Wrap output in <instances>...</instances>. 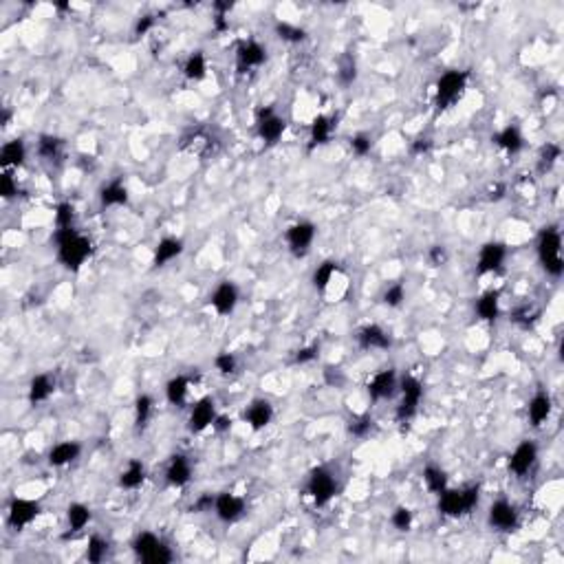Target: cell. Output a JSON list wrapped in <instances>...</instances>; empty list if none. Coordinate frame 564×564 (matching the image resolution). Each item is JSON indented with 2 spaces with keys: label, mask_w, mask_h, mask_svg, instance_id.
Returning a JSON list of instances; mask_svg holds the SVG:
<instances>
[{
  "label": "cell",
  "mask_w": 564,
  "mask_h": 564,
  "mask_svg": "<svg viewBox=\"0 0 564 564\" xmlns=\"http://www.w3.org/2000/svg\"><path fill=\"white\" fill-rule=\"evenodd\" d=\"M56 245H58V260L62 267L71 269V271H79V267L84 264L91 254H93V243L82 236L75 227L69 229H56Z\"/></svg>",
  "instance_id": "cell-1"
},
{
  "label": "cell",
  "mask_w": 564,
  "mask_h": 564,
  "mask_svg": "<svg viewBox=\"0 0 564 564\" xmlns=\"http://www.w3.org/2000/svg\"><path fill=\"white\" fill-rule=\"evenodd\" d=\"M480 489L478 485H470L463 489H443L439 494V511L447 518H461L472 513L478 505Z\"/></svg>",
  "instance_id": "cell-2"
},
{
  "label": "cell",
  "mask_w": 564,
  "mask_h": 564,
  "mask_svg": "<svg viewBox=\"0 0 564 564\" xmlns=\"http://www.w3.org/2000/svg\"><path fill=\"white\" fill-rule=\"evenodd\" d=\"M538 258L542 269L553 276L560 278L564 271V260H562V236L556 227H544L538 236Z\"/></svg>",
  "instance_id": "cell-3"
},
{
  "label": "cell",
  "mask_w": 564,
  "mask_h": 564,
  "mask_svg": "<svg viewBox=\"0 0 564 564\" xmlns=\"http://www.w3.org/2000/svg\"><path fill=\"white\" fill-rule=\"evenodd\" d=\"M468 71H447L439 77L435 86V104L439 110H445L459 102L468 89Z\"/></svg>",
  "instance_id": "cell-4"
},
{
  "label": "cell",
  "mask_w": 564,
  "mask_h": 564,
  "mask_svg": "<svg viewBox=\"0 0 564 564\" xmlns=\"http://www.w3.org/2000/svg\"><path fill=\"white\" fill-rule=\"evenodd\" d=\"M132 549H135L137 558L148 564H168L174 560V553L170 551V546H165L163 540H159L155 534L143 532L132 542Z\"/></svg>",
  "instance_id": "cell-5"
},
{
  "label": "cell",
  "mask_w": 564,
  "mask_h": 564,
  "mask_svg": "<svg viewBox=\"0 0 564 564\" xmlns=\"http://www.w3.org/2000/svg\"><path fill=\"white\" fill-rule=\"evenodd\" d=\"M307 492L311 494V499L315 507H324L335 499L338 494V480L326 468H315L309 474L307 480Z\"/></svg>",
  "instance_id": "cell-6"
},
{
  "label": "cell",
  "mask_w": 564,
  "mask_h": 564,
  "mask_svg": "<svg viewBox=\"0 0 564 564\" xmlns=\"http://www.w3.org/2000/svg\"><path fill=\"white\" fill-rule=\"evenodd\" d=\"M399 388H402V404H399V408H397V419H399L402 423H408L419 410L421 397H423V386L417 377H404Z\"/></svg>",
  "instance_id": "cell-7"
},
{
  "label": "cell",
  "mask_w": 564,
  "mask_h": 564,
  "mask_svg": "<svg viewBox=\"0 0 564 564\" xmlns=\"http://www.w3.org/2000/svg\"><path fill=\"white\" fill-rule=\"evenodd\" d=\"M256 130L258 137L267 143H276L282 139L287 130V120L280 117V115L274 110V106H264L256 113Z\"/></svg>",
  "instance_id": "cell-8"
},
{
  "label": "cell",
  "mask_w": 564,
  "mask_h": 564,
  "mask_svg": "<svg viewBox=\"0 0 564 564\" xmlns=\"http://www.w3.org/2000/svg\"><path fill=\"white\" fill-rule=\"evenodd\" d=\"M315 241V225L309 221H300L287 229V245L295 258H305Z\"/></svg>",
  "instance_id": "cell-9"
},
{
  "label": "cell",
  "mask_w": 564,
  "mask_h": 564,
  "mask_svg": "<svg viewBox=\"0 0 564 564\" xmlns=\"http://www.w3.org/2000/svg\"><path fill=\"white\" fill-rule=\"evenodd\" d=\"M40 503L36 501H29V499H13L9 503V509H7V520L13 529H25L29 527L33 520L40 516Z\"/></svg>",
  "instance_id": "cell-10"
},
{
  "label": "cell",
  "mask_w": 564,
  "mask_h": 564,
  "mask_svg": "<svg viewBox=\"0 0 564 564\" xmlns=\"http://www.w3.org/2000/svg\"><path fill=\"white\" fill-rule=\"evenodd\" d=\"M507 258V247L499 241L485 243L478 252V274H494L503 267V262Z\"/></svg>",
  "instance_id": "cell-11"
},
{
  "label": "cell",
  "mask_w": 564,
  "mask_h": 564,
  "mask_svg": "<svg viewBox=\"0 0 564 564\" xmlns=\"http://www.w3.org/2000/svg\"><path fill=\"white\" fill-rule=\"evenodd\" d=\"M538 461V445L534 441H523L509 456V472L525 476Z\"/></svg>",
  "instance_id": "cell-12"
},
{
  "label": "cell",
  "mask_w": 564,
  "mask_h": 564,
  "mask_svg": "<svg viewBox=\"0 0 564 564\" xmlns=\"http://www.w3.org/2000/svg\"><path fill=\"white\" fill-rule=\"evenodd\" d=\"M214 513L219 516V520L231 525V523H236L243 518V513H245V501L241 499V496H234V494H219L217 496V501H214Z\"/></svg>",
  "instance_id": "cell-13"
},
{
  "label": "cell",
  "mask_w": 564,
  "mask_h": 564,
  "mask_svg": "<svg viewBox=\"0 0 564 564\" xmlns=\"http://www.w3.org/2000/svg\"><path fill=\"white\" fill-rule=\"evenodd\" d=\"M489 525L499 532H513L518 527V511L509 501H496L489 507Z\"/></svg>",
  "instance_id": "cell-14"
},
{
  "label": "cell",
  "mask_w": 564,
  "mask_h": 564,
  "mask_svg": "<svg viewBox=\"0 0 564 564\" xmlns=\"http://www.w3.org/2000/svg\"><path fill=\"white\" fill-rule=\"evenodd\" d=\"M210 302H212L214 311H217L219 315H231L236 311V305H238L236 285H234V282H229V280H223L221 285L214 289Z\"/></svg>",
  "instance_id": "cell-15"
},
{
  "label": "cell",
  "mask_w": 564,
  "mask_h": 564,
  "mask_svg": "<svg viewBox=\"0 0 564 564\" xmlns=\"http://www.w3.org/2000/svg\"><path fill=\"white\" fill-rule=\"evenodd\" d=\"M214 419H217V406H214L212 397H203V399H198L192 406L188 428L192 432H203V430H207L214 423Z\"/></svg>",
  "instance_id": "cell-16"
},
{
  "label": "cell",
  "mask_w": 564,
  "mask_h": 564,
  "mask_svg": "<svg viewBox=\"0 0 564 564\" xmlns=\"http://www.w3.org/2000/svg\"><path fill=\"white\" fill-rule=\"evenodd\" d=\"M399 388V381H397V373L392 368L379 371L377 375H373V379L368 381V395L373 402H381V399H390V397Z\"/></svg>",
  "instance_id": "cell-17"
},
{
  "label": "cell",
  "mask_w": 564,
  "mask_h": 564,
  "mask_svg": "<svg viewBox=\"0 0 564 564\" xmlns=\"http://www.w3.org/2000/svg\"><path fill=\"white\" fill-rule=\"evenodd\" d=\"M264 60H267V51H264V46L256 40H245L236 49V62L241 71L256 69V66L264 64Z\"/></svg>",
  "instance_id": "cell-18"
},
{
  "label": "cell",
  "mask_w": 564,
  "mask_h": 564,
  "mask_svg": "<svg viewBox=\"0 0 564 564\" xmlns=\"http://www.w3.org/2000/svg\"><path fill=\"white\" fill-rule=\"evenodd\" d=\"M357 342L364 351H386L390 348V338L381 326L377 324H366L357 331Z\"/></svg>",
  "instance_id": "cell-19"
},
{
  "label": "cell",
  "mask_w": 564,
  "mask_h": 564,
  "mask_svg": "<svg viewBox=\"0 0 564 564\" xmlns=\"http://www.w3.org/2000/svg\"><path fill=\"white\" fill-rule=\"evenodd\" d=\"M192 478V466L184 454H174L168 463V470H165V480L172 487H186Z\"/></svg>",
  "instance_id": "cell-20"
},
{
  "label": "cell",
  "mask_w": 564,
  "mask_h": 564,
  "mask_svg": "<svg viewBox=\"0 0 564 564\" xmlns=\"http://www.w3.org/2000/svg\"><path fill=\"white\" fill-rule=\"evenodd\" d=\"M271 419H274V406L267 399H256L245 412V421L250 423L254 432L267 428L271 423Z\"/></svg>",
  "instance_id": "cell-21"
},
{
  "label": "cell",
  "mask_w": 564,
  "mask_h": 564,
  "mask_svg": "<svg viewBox=\"0 0 564 564\" xmlns=\"http://www.w3.org/2000/svg\"><path fill=\"white\" fill-rule=\"evenodd\" d=\"M181 254H184V241L174 238V236H165L155 247L153 264H155V267H165V264L172 262L174 258H179Z\"/></svg>",
  "instance_id": "cell-22"
},
{
  "label": "cell",
  "mask_w": 564,
  "mask_h": 564,
  "mask_svg": "<svg viewBox=\"0 0 564 564\" xmlns=\"http://www.w3.org/2000/svg\"><path fill=\"white\" fill-rule=\"evenodd\" d=\"M82 454V445L77 441H62L58 445L51 447V452H49V466L53 468H64L73 463L75 459H79Z\"/></svg>",
  "instance_id": "cell-23"
},
{
  "label": "cell",
  "mask_w": 564,
  "mask_h": 564,
  "mask_svg": "<svg viewBox=\"0 0 564 564\" xmlns=\"http://www.w3.org/2000/svg\"><path fill=\"white\" fill-rule=\"evenodd\" d=\"M25 159H27V146L23 139H11L0 150V165H3L5 172H9L11 168H20Z\"/></svg>",
  "instance_id": "cell-24"
},
{
  "label": "cell",
  "mask_w": 564,
  "mask_h": 564,
  "mask_svg": "<svg viewBox=\"0 0 564 564\" xmlns=\"http://www.w3.org/2000/svg\"><path fill=\"white\" fill-rule=\"evenodd\" d=\"M476 313L480 320L494 322L501 315V291L489 289L476 300Z\"/></svg>",
  "instance_id": "cell-25"
},
{
  "label": "cell",
  "mask_w": 564,
  "mask_h": 564,
  "mask_svg": "<svg viewBox=\"0 0 564 564\" xmlns=\"http://www.w3.org/2000/svg\"><path fill=\"white\" fill-rule=\"evenodd\" d=\"M53 390H56L53 379L44 373H40L29 381V402L33 406L44 404V402H49V397L53 395Z\"/></svg>",
  "instance_id": "cell-26"
},
{
  "label": "cell",
  "mask_w": 564,
  "mask_h": 564,
  "mask_svg": "<svg viewBox=\"0 0 564 564\" xmlns=\"http://www.w3.org/2000/svg\"><path fill=\"white\" fill-rule=\"evenodd\" d=\"M335 120L333 117H326V115H318L313 122H311V143L309 148H318V146H324L328 143L331 135H333V128H335Z\"/></svg>",
  "instance_id": "cell-27"
},
{
  "label": "cell",
  "mask_w": 564,
  "mask_h": 564,
  "mask_svg": "<svg viewBox=\"0 0 564 564\" xmlns=\"http://www.w3.org/2000/svg\"><path fill=\"white\" fill-rule=\"evenodd\" d=\"M494 141H496V146H501L503 150H507L511 155L520 153L523 146H525V137H523V132H520L518 126H507L501 132H496Z\"/></svg>",
  "instance_id": "cell-28"
},
{
  "label": "cell",
  "mask_w": 564,
  "mask_h": 564,
  "mask_svg": "<svg viewBox=\"0 0 564 564\" xmlns=\"http://www.w3.org/2000/svg\"><path fill=\"white\" fill-rule=\"evenodd\" d=\"M527 412H529V421H532V425L540 428L551 414V397L544 395V392L534 395V399L527 406Z\"/></svg>",
  "instance_id": "cell-29"
},
{
  "label": "cell",
  "mask_w": 564,
  "mask_h": 564,
  "mask_svg": "<svg viewBox=\"0 0 564 564\" xmlns=\"http://www.w3.org/2000/svg\"><path fill=\"white\" fill-rule=\"evenodd\" d=\"M99 203L104 207H115V205H126L128 203V188L122 181H110L102 190H99Z\"/></svg>",
  "instance_id": "cell-30"
},
{
  "label": "cell",
  "mask_w": 564,
  "mask_h": 564,
  "mask_svg": "<svg viewBox=\"0 0 564 564\" xmlns=\"http://www.w3.org/2000/svg\"><path fill=\"white\" fill-rule=\"evenodd\" d=\"M188 395H190V379L184 375H177L165 384V397H168L172 406H184L188 402Z\"/></svg>",
  "instance_id": "cell-31"
},
{
  "label": "cell",
  "mask_w": 564,
  "mask_h": 564,
  "mask_svg": "<svg viewBox=\"0 0 564 564\" xmlns=\"http://www.w3.org/2000/svg\"><path fill=\"white\" fill-rule=\"evenodd\" d=\"M146 480V468L141 461H130L128 468L120 474V487L124 489H137Z\"/></svg>",
  "instance_id": "cell-32"
},
{
  "label": "cell",
  "mask_w": 564,
  "mask_h": 564,
  "mask_svg": "<svg viewBox=\"0 0 564 564\" xmlns=\"http://www.w3.org/2000/svg\"><path fill=\"white\" fill-rule=\"evenodd\" d=\"M66 520H69V529L73 534L82 532L91 523V509L84 503H71L66 509Z\"/></svg>",
  "instance_id": "cell-33"
},
{
  "label": "cell",
  "mask_w": 564,
  "mask_h": 564,
  "mask_svg": "<svg viewBox=\"0 0 564 564\" xmlns=\"http://www.w3.org/2000/svg\"><path fill=\"white\" fill-rule=\"evenodd\" d=\"M184 75L190 82H201V79H205V75H207V60H205L203 51H194L186 60V64H184Z\"/></svg>",
  "instance_id": "cell-34"
},
{
  "label": "cell",
  "mask_w": 564,
  "mask_h": 564,
  "mask_svg": "<svg viewBox=\"0 0 564 564\" xmlns=\"http://www.w3.org/2000/svg\"><path fill=\"white\" fill-rule=\"evenodd\" d=\"M423 483H425L428 492L439 496L443 489H447V474H445V470H441L437 466H428L423 470Z\"/></svg>",
  "instance_id": "cell-35"
},
{
  "label": "cell",
  "mask_w": 564,
  "mask_h": 564,
  "mask_svg": "<svg viewBox=\"0 0 564 564\" xmlns=\"http://www.w3.org/2000/svg\"><path fill=\"white\" fill-rule=\"evenodd\" d=\"M335 271H338V262L335 260H324L322 264H318V269L313 271V287L318 291H324L331 285V280H333Z\"/></svg>",
  "instance_id": "cell-36"
},
{
  "label": "cell",
  "mask_w": 564,
  "mask_h": 564,
  "mask_svg": "<svg viewBox=\"0 0 564 564\" xmlns=\"http://www.w3.org/2000/svg\"><path fill=\"white\" fill-rule=\"evenodd\" d=\"M153 410H155V402L150 395H139L137 402H135V423L137 428H146L148 421L153 417Z\"/></svg>",
  "instance_id": "cell-37"
},
{
  "label": "cell",
  "mask_w": 564,
  "mask_h": 564,
  "mask_svg": "<svg viewBox=\"0 0 564 564\" xmlns=\"http://www.w3.org/2000/svg\"><path fill=\"white\" fill-rule=\"evenodd\" d=\"M276 36L285 42L297 44V42L307 40V31L297 25H291V23H276Z\"/></svg>",
  "instance_id": "cell-38"
},
{
  "label": "cell",
  "mask_w": 564,
  "mask_h": 564,
  "mask_svg": "<svg viewBox=\"0 0 564 564\" xmlns=\"http://www.w3.org/2000/svg\"><path fill=\"white\" fill-rule=\"evenodd\" d=\"M62 150V139L60 137H53V135H42L40 141H38V155L46 161H53L58 159Z\"/></svg>",
  "instance_id": "cell-39"
},
{
  "label": "cell",
  "mask_w": 564,
  "mask_h": 564,
  "mask_svg": "<svg viewBox=\"0 0 564 564\" xmlns=\"http://www.w3.org/2000/svg\"><path fill=\"white\" fill-rule=\"evenodd\" d=\"M106 551H108V542L99 536H93L89 540V546H86V560L91 564H99L104 558H106Z\"/></svg>",
  "instance_id": "cell-40"
},
{
  "label": "cell",
  "mask_w": 564,
  "mask_h": 564,
  "mask_svg": "<svg viewBox=\"0 0 564 564\" xmlns=\"http://www.w3.org/2000/svg\"><path fill=\"white\" fill-rule=\"evenodd\" d=\"M562 157V148L558 143H546L542 146V150H540V170H551L553 165L558 163V159Z\"/></svg>",
  "instance_id": "cell-41"
},
{
  "label": "cell",
  "mask_w": 564,
  "mask_h": 564,
  "mask_svg": "<svg viewBox=\"0 0 564 564\" xmlns=\"http://www.w3.org/2000/svg\"><path fill=\"white\" fill-rule=\"evenodd\" d=\"M75 221V207L71 203H60L56 207V229H69Z\"/></svg>",
  "instance_id": "cell-42"
},
{
  "label": "cell",
  "mask_w": 564,
  "mask_h": 564,
  "mask_svg": "<svg viewBox=\"0 0 564 564\" xmlns=\"http://www.w3.org/2000/svg\"><path fill=\"white\" fill-rule=\"evenodd\" d=\"M390 523H392V527L397 529V532H410V527H412V511L408 507L399 505V507L392 511Z\"/></svg>",
  "instance_id": "cell-43"
},
{
  "label": "cell",
  "mask_w": 564,
  "mask_h": 564,
  "mask_svg": "<svg viewBox=\"0 0 564 564\" xmlns=\"http://www.w3.org/2000/svg\"><path fill=\"white\" fill-rule=\"evenodd\" d=\"M338 77L344 86H351L353 82L357 79V64L351 56H346L340 64V71H338Z\"/></svg>",
  "instance_id": "cell-44"
},
{
  "label": "cell",
  "mask_w": 564,
  "mask_h": 564,
  "mask_svg": "<svg viewBox=\"0 0 564 564\" xmlns=\"http://www.w3.org/2000/svg\"><path fill=\"white\" fill-rule=\"evenodd\" d=\"M406 300V289L402 282H395V285H390L386 291H384V305H388L390 309H397V307H402Z\"/></svg>",
  "instance_id": "cell-45"
},
{
  "label": "cell",
  "mask_w": 564,
  "mask_h": 564,
  "mask_svg": "<svg viewBox=\"0 0 564 564\" xmlns=\"http://www.w3.org/2000/svg\"><path fill=\"white\" fill-rule=\"evenodd\" d=\"M371 428H373V421L366 417V414H361V417H355L351 423H348V432H351L353 437L361 439V437H366L371 432Z\"/></svg>",
  "instance_id": "cell-46"
},
{
  "label": "cell",
  "mask_w": 564,
  "mask_h": 564,
  "mask_svg": "<svg viewBox=\"0 0 564 564\" xmlns=\"http://www.w3.org/2000/svg\"><path fill=\"white\" fill-rule=\"evenodd\" d=\"M371 148H373V139H371V135H366V132H359V135H355L351 139V150L357 157H366L371 153Z\"/></svg>",
  "instance_id": "cell-47"
},
{
  "label": "cell",
  "mask_w": 564,
  "mask_h": 564,
  "mask_svg": "<svg viewBox=\"0 0 564 564\" xmlns=\"http://www.w3.org/2000/svg\"><path fill=\"white\" fill-rule=\"evenodd\" d=\"M214 366H217V371L221 375H231L238 366V359L231 353H221V355H217V359H214Z\"/></svg>",
  "instance_id": "cell-48"
},
{
  "label": "cell",
  "mask_w": 564,
  "mask_h": 564,
  "mask_svg": "<svg viewBox=\"0 0 564 564\" xmlns=\"http://www.w3.org/2000/svg\"><path fill=\"white\" fill-rule=\"evenodd\" d=\"M0 194H3V198H13L15 194H18V184H15L11 172L0 174Z\"/></svg>",
  "instance_id": "cell-49"
},
{
  "label": "cell",
  "mask_w": 564,
  "mask_h": 564,
  "mask_svg": "<svg viewBox=\"0 0 564 564\" xmlns=\"http://www.w3.org/2000/svg\"><path fill=\"white\" fill-rule=\"evenodd\" d=\"M428 262L432 264V267H441V264L447 262V250L443 245H432L428 252Z\"/></svg>",
  "instance_id": "cell-50"
},
{
  "label": "cell",
  "mask_w": 564,
  "mask_h": 564,
  "mask_svg": "<svg viewBox=\"0 0 564 564\" xmlns=\"http://www.w3.org/2000/svg\"><path fill=\"white\" fill-rule=\"evenodd\" d=\"M214 501H217V496H214V494H201V496H198V499L194 501L192 511H196V513L212 511V509H214Z\"/></svg>",
  "instance_id": "cell-51"
},
{
  "label": "cell",
  "mask_w": 564,
  "mask_h": 564,
  "mask_svg": "<svg viewBox=\"0 0 564 564\" xmlns=\"http://www.w3.org/2000/svg\"><path fill=\"white\" fill-rule=\"evenodd\" d=\"M318 357V346H307L295 353V364H309Z\"/></svg>",
  "instance_id": "cell-52"
},
{
  "label": "cell",
  "mask_w": 564,
  "mask_h": 564,
  "mask_svg": "<svg viewBox=\"0 0 564 564\" xmlns=\"http://www.w3.org/2000/svg\"><path fill=\"white\" fill-rule=\"evenodd\" d=\"M532 315H538V313H534L529 307H523V309H518L516 313H513V320H516L518 324H523V326H529L536 320V318H532Z\"/></svg>",
  "instance_id": "cell-53"
},
{
  "label": "cell",
  "mask_w": 564,
  "mask_h": 564,
  "mask_svg": "<svg viewBox=\"0 0 564 564\" xmlns=\"http://www.w3.org/2000/svg\"><path fill=\"white\" fill-rule=\"evenodd\" d=\"M153 27H155V15H143L135 25V36H146Z\"/></svg>",
  "instance_id": "cell-54"
},
{
  "label": "cell",
  "mask_w": 564,
  "mask_h": 564,
  "mask_svg": "<svg viewBox=\"0 0 564 564\" xmlns=\"http://www.w3.org/2000/svg\"><path fill=\"white\" fill-rule=\"evenodd\" d=\"M505 194H507V186L505 184H494L487 190V198H489V201H501V198H505Z\"/></svg>",
  "instance_id": "cell-55"
},
{
  "label": "cell",
  "mask_w": 564,
  "mask_h": 564,
  "mask_svg": "<svg viewBox=\"0 0 564 564\" xmlns=\"http://www.w3.org/2000/svg\"><path fill=\"white\" fill-rule=\"evenodd\" d=\"M326 381L331 386H335V388H340L342 384H344V375L340 373V371H333V368H326Z\"/></svg>",
  "instance_id": "cell-56"
},
{
  "label": "cell",
  "mask_w": 564,
  "mask_h": 564,
  "mask_svg": "<svg viewBox=\"0 0 564 564\" xmlns=\"http://www.w3.org/2000/svg\"><path fill=\"white\" fill-rule=\"evenodd\" d=\"M212 428L217 430V432H227V430L231 428V419L229 417H225V414H217V419H214V423H212Z\"/></svg>",
  "instance_id": "cell-57"
},
{
  "label": "cell",
  "mask_w": 564,
  "mask_h": 564,
  "mask_svg": "<svg viewBox=\"0 0 564 564\" xmlns=\"http://www.w3.org/2000/svg\"><path fill=\"white\" fill-rule=\"evenodd\" d=\"M430 148H432V141H430V139H417L412 143V153L414 155H425V153H430Z\"/></svg>",
  "instance_id": "cell-58"
},
{
  "label": "cell",
  "mask_w": 564,
  "mask_h": 564,
  "mask_svg": "<svg viewBox=\"0 0 564 564\" xmlns=\"http://www.w3.org/2000/svg\"><path fill=\"white\" fill-rule=\"evenodd\" d=\"M214 29H217L219 33L229 31V20H227L225 13H217V15H214Z\"/></svg>",
  "instance_id": "cell-59"
}]
</instances>
